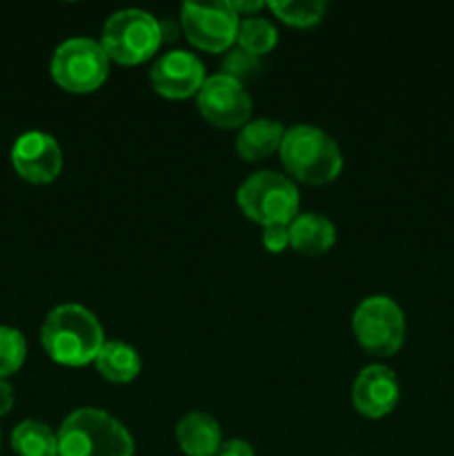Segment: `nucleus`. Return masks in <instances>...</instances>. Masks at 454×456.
<instances>
[{"label":"nucleus","mask_w":454,"mask_h":456,"mask_svg":"<svg viewBox=\"0 0 454 456\" xmlns=\"http://www.w3.org/2000/svg\"><path fill=\"white\" fill-rule=\"evenodd\" d=\"M109 74V56L92 38H69L58 45L52 58V76L62 89L87 94L101 87Z\"/></svg>","instance_id":"nucleus-6"},{"label":"nucleus","mask_w":454,"mask_h":456,"mask_svg":"<svg viewBox=\"0 0 454 456\" xmlns=\"http://www.w3.org/2000/svg\"><path fill=\"white\" fill-rule=\"evenodd\" d=\"M283 134L285 129L279 120H247L236 136V151L245 160H261L279 150Z\"/></svg>","instance_id":"nucleus-15"},{"label":"nucleus","mask_w":454,"mask_h":456,"mask_svg":"<svg viewBox=\"0 0 454 456\" xmlns=\"http://www.w3.org/2000/svg\"><path fill=\"white\" fill-rule=\"evenodd\" d=\"M163 43L160 20L142 9H120L107 18L101 45L109 61L141 65L150 61Z\"/></svg>","instance_id":"nucleus-5"},{"label":"nucleus","mask_w":454,"mask_h":456,"mask_svg":"<svg viewBox=\"0 0 454 456\" xmlns=\"http://www.w3.org/2000/svg\"><path fill=\"white\" fill-rule=\"evenodd\" d=\"M12 163L18 176L45 185L62 169V151L56 138L47 132H25L12 147Z\"/></svg>","instance_id":"nucleus-10"},{"label":"nucleus","mask_w":454,"mask_h":456,"mask_svg":"<svg viewBox=\"0 0 454 456\" xmlns=\"http://www.w3.org/2000/svg\"><path fill=\"white\" fill-rule=\"evenodd\" d=\"M150 80L160 96L167 98H190L199 94L205 83V67L199 56L185 52V49H172L163 53L151 65Z\"/></svg>","instance_id":"nucleus-11"},{"label":"nucleus","mask_w":454,"mask_h":456,"mask_svg":"<svg viewBox=\"0 0 454 456\" xmlns=\"http://www.w3.org/2000/svg\"><path fill=\"white\" fill-rule=\"evenodd\" d=\"M243 214L267 225H289L298 216V187L292 178L272 169L252 174L236 191Z\"/></svg>","instance_id":"nucleus-4"},{"label":"nucleus","mask_w":454,"mask_h":456,"mask_svg":"<svg viewBox=\"0 0 454 456\" xmlns=\"http://www.w3.org/2000/svg\"><path fill=\"white\" fill-rule=\"evenodd\" d=\"M230 4L236 12V16H240V13H254L258 12V9L265 7V3H261V0H258V3H230Z\"/></svg>","instance_id":"nucleus-25"},{"label":"nucleus","mask_w":454,"mask_h":456,"mask_svg":"<svg viewBox=\"0 0 454 456\" xmlns=\"http://www.w3.org/2000/svg\"><path fill=\"white\" fill-rule=\"evenodd\" d=\"M176 439L187 456H214L223 445L221 426L207 412H190L176 428Z\"/></svg>","instance_id":"nucleus-13"},{"label":"nucleus","mask_w":454,"mask_h":456,"mask_svg":"<svg viewBox=\"0 0 454 456\" xmlns=\"http://www.w3.org/2000/svg\"><path fill=\"white\" fill-rule=\"evenodd\" d=\"M276 40H279V31L265 18L247 16L239 22L236 43H239V47L254 53V56H261V53H267L270 49H274Z\"/></svg>","instance_id":"nucleus-18"},{"label":"nucleus","mask_w":454,"mask_h":456,"mask_svg":"<svg viewBox=\"0 0 454 456\" xmlns=\"http://www.w3.org/2000/svg\"><path fill=\"white\" fill-rule=\"evenodd\" d=\"M221 69L223 76H230V78L243 83L245 78H252V76L261 69V61H258V56L249 53L247 49L234 47L225 53Z\"/></svg>","instance_id":"nucleus-21"},{"label":"nucleus","mask_w":454,"mask_h":456,"mask_svg":"<svg viewBox=\"0 0 454 456\" xmlns=\"http://www.w3.org/2000/svg\"><path fill=\"white\" fill-rule=\"evenodd\" d=\"M289 230V245L296 252L310 254H325L336 240V227L323 214H298L288 225Z\"/></svg>","instance_id":"nucleus-14"},{"label":"nucleus","mask_w":454,"mask_h":456,"mask_svg":"<svg viewBox=\"0 0 454 456\" xmlns=\"http://www.w3.org/2000/svg\"><path fill=\"white\" fill-rule=\"evenodd\" d=\"M239 22L240 18L225 0H187L181 9L182 31L191 45L205 52H227L236 40Z\"/></svg>","instance_id":"nucleus-8"},{"label":"nucleus","mask_w":454,"mask_h":456,"mask_svg":"<svg viewBox=\"0 0 454 456\" xmlns=\"http://www.w3.org/2000/svg\"><path fill=\"white\" fill-rule=\"evenodd\" d=\"M27 356V341L16 328L0 325V381L20 370Z\"/></svg>","instance_id":"nucleus-20"},{"label":"nucleus","mask_w":454,"mask_h":456,"mask_svg":"<svg viewBox=\"0 0 454 456\" xmlns=\"http://www.w3.org/2000/svg\"><path fill=\"white\" fill-rule=\"evenodd\" d=\"M93 363L111 383H129L141 374V354L123 341H105Z\"/></svg>","instance_id":"nucleus-16"},{"label":"nucleus","mask_w":454,"mask_h":456,"mask_svg":"<svg viewBox=\"0 0 454 456\" xmlns=\"http://www.w3.org/2000/svg\"><path fill=\"white\" fill-rule=\"evenodd\" d=\"M13 405V387L9 386L7 381H0V417H4V414L12 410Z\"/></svg>","instance_id":"nucleus-24"},{"label":"nucleus","mask_w":454,"mask_h":456,"mask_svg":"<svg viewBox=\"0 0 454 456\" xmlns=\"http://www.w3.org/2000/svg\"><path fill=\"white\" fill-rule=\"evenodd\" d=\"M40 341L56 363L80 368L96 361L98 352L105 346V332L87 307L62 303L45 319Z\"/></svg>","instance_id":"nucleus-1"},{"label":"nucleus","mask_w":454,"mask_h":456,"mask_svg":"<svg viewBox=\"0 0 454 456\" xmlns=\"http://www.w3.org/2000/svg\"><path fill=\"white\" fill-rule=\"evenodd\" d=\"M352 328L365 352L374 356H392L403 346L405 314L392 298L369 297L354 310Z\"/></svg>","instance_id":"nucleus-7"},{"label":"nucleus","mask_w":454,"mask_h":456,"mask_svg":"<svg viewBox=\"0 0 454 456\" xmlns=\"http://www.w3.org/2000/svg\"><path fill=\"white\" fill-rule=\"evenodd\" d=\"M58 456H134V439L105 410L78 408L58 430Z\"/></svg>","instance_id":"nucleus-2"},{"label":"nucleus","mask_w":454,"mask_h":456,"mask_svg":"<svg viewBox=\"0 0 454 456\" xmlns=\"http://www.w3.org/2000/svg\"><path fill=\"white\" fill-rule=\"evenodd\" d=\"M279 151L285 169L310 185H325L343 169V156L336 141L312 125H294L285 129Z\"/></svg>","instance_id":"nucleus-3"},{"label":"nucleus","mask_w":454,"mask_h":456,"mask_svg":"<svg viewBox=\"0 0 454 456\" xmlns=\"http://www.w3.org/2000/svg\"><path fill=\"white\" fill-rule=\"evenodd\" d=\"M401 396L399 379L387 365L374 363L368 365L356 377L352 387V401L354 408L363 417L381 419L396 408Z\"/></svg>","instance_id":"nucleus-12"},{"label":"nucleus","mask_w":454,"mask_h":456,"mask_svg":"<svg viewBox=\"0 0 454 456\" xmlns=\"http://www.w3.org/2000/svg\"><path fill=\"white\" fill-rule=\"evenodd\" d=\"M196 101L205 120L221 129L243 127L252 114V98L243 83L223 74L205 78Z\"/></svg>","instance_id":"nucleus-9"},{"label":"nucleus","mask_w":454,"mask_h":456,"mask_svg":"<svg viewBox=\"0 0 454 456\" xmlns=\"http://www.w3.org/2000/svg\"><path fill=\"white\" fill-rule=\"evenodd\" d=\"M267 7L272 9L276 18L292 27H312L323 20L328 12V3L323 0H307V3H292V0H276Z\"/></svg>","instance_id":"nucleus-19"},{"label":"nucleus","mask_w":454,"mask_h":456,"mask_svg":"<svg viewBox=\"0 0 454 456\" xmlns=\"http://www.w3.org/2000/svg\"><path fill=\"white\" fill-rule=\"evenodd\" d=\"M263 245H265V249H270L272 254L283 252L289 245L288 225H267L265 230H263Z\"/></svg>","instance_id":"nucleus-22"},{"label":"nucleus","mask_w":454,"mask_h":456,"mask_svg":"<svg viewBox=\"0 0 454 456\" xmlns=\"http://www.w3.org/2000/svg\"><path fill=\"white\" fill-rule=\"evenodd\" d=\"M12 448L18 456H58V435L47 423L27 419L13 428Z\"/></svg>","instance_id":"nucleus-17"},{"label":"nucleus","mask_w":454,"mask_h":456,"mask_svg":"<svg viewBox=\"0 0 454 456\" xmlns=\"http://www.w3.org/2000/svg\"><path fill=\"white\" fill-rule=\"evenodd\" d=\"M216 456H256V454H254L252 445H249L247 441L231 439L221 445V450H218Z\"/></svg>","instance_id":"nucleus-23"}]
</instances>
